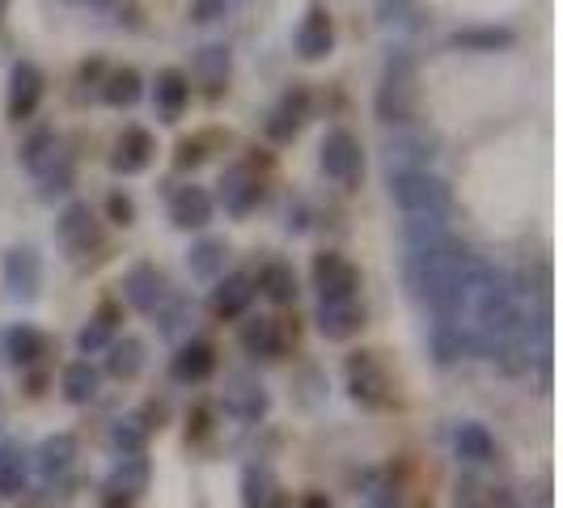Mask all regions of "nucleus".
Here are the masks:
<instances>
[{"label": "nucleus", "mask_w": 563, "mask_h": 508, "mask_svg": "<svg viewBox=\"0 0 563 508\" xmlns=\"http://www.w3.org/2000/svg\"><path fill=\"white\" fill-rule=\"evenodd\" d=\"M297 508H331V500H327V496H306Z\"/></svg>", "instance_id": "47"}, {"label": "nucleus", "mask_w": 563, "mask_h": 508, "mask_svg": "<svg viewBox=\"0 0 563 508\" xmlns=\"http://www.w3.org/2000/svg\"><path fill=\"white\" fill-rule=\"evenodd\" d=\"M347 395L356 398L361 407H373V411L390 407L395 377H390V368L382 365L377 352H352L347 356Z\"/></svg>", "instance_id": "4"}, {"label": "nucleus", "mask_w": 563, "mask_h": 508, "mask_svg": "<svg viewBox=\"0 0 563 508\" xmlns=\"http://www.w3.org/2000/svg\"><path fill=\"white\" fill-rule=\"evenodd\" d=\"M153 153H157L153 132H144V128H123V136L114 141L111 169L114 174H123V178H128V174H141V169H148Z\"/></svg>", "instance_id": "15"}, {"label": "nucleus", "mask_w": 563, "mask_h": 508, "mask_svg": "<svg viewBox=\"0 0 563 508\" xmlns=\"http://www.w3.org/2000/svg\"><path fill=\"white\" fill-rule=\"evenodd\" d=\"M390 196L407 217H445L450 212V183L437 178L432 169H407V174H386Z\"/></svg>", "instance_id": "3"}, {"label": "nucleus", "mask_w": 563, "mask_h": 508, "mask_svg": "<svg viewBox=\"0 0 563 508\" xmlns=\"http://www.w3.org/2000/svg\"><path fill=\"white\" fill-rule=\"evenodd\" d=\"M38 102H43V73H38L30 59H18V64L9 68L4 114H9L13 123H22V119H30V114L38 111Z\"/></svg>", "instance_id": "8"}, {"label": "nucleus", "mask_w": 563, "mask_h": 508, "mask_svg": "<svg viewBox=\"0 0 563 508\" xmlns=\"http://www.w3.org/2000/svg\"><path fill=\"white\" fill-rule=\"evenodd\" d=\"M4 13H9V0H0V22H4Z\"/></svg>", "instance_id": "49"}, {"label": "nucleus", "mask_w": 563, "mask_h": 508, "mask_svg": "<svg viewBox=\"0 0 563 508\" xmlns=\"http://www.w3.org/2000/svg\"><path fill=\"white\" fill-rule=\"evenodd\" d=\"M212 368H217V347H212L208 339H191V343H183V347L174 352V361H169L174 382H183V386H199V382H208V377H212Z\"/></svg>", "instance_id": "13"}, {"label": "nucleus", "mask_w": 563, "mask_h": 508, "mask_svg": "<svg viewBox=\"0 0 563 508\" xmlns=\"http://www.w3.org/2000/svg\"><path fill=\"white\" fill-rule=\"evenodd\" d=\"M313 322H318V335L322 339L343 343V339L361 335V327H365V306H361V301H318Z\"/></svg>", "instance_id": "10"}, {"label": "nucleus", "mask_w": 563, "mask_h": 508, "mask_svg": "<svg viewBox=\"0 0 563 508\" xmlns=\"http://www.w3.org/2000/svg\"><path fill=\"white\" fill-rule=\"evenodd\" d=\"M254 276H246V272H233V276H225V280L212 288V313L217 318H242V313L251 310L254 301Z\"/></svg>", "instance_id": "18"}, {"label": "nucleus", "mask_w": 563, "mask_h": 508, "mask_svg": "<svg viewBox=\"0 0 563 508\" xmlns=\"http://www.w3.org/2000/svg\"><path fill=\"white\" fill-rule=\"evenodd\" d=\"M114 318H119V310H114V301H107V306L98 310V318H89V327H85L81 335H77V347H81L85 356H93V352H102V347L111 343Z\"/></svg>", "instance_id": "39"}, {"label": "nucleus", "mask_w": 563, "mask_h": 508, "mask_svg": "<svg viewBox=\"0 0 563 508\" xmlns=\"http://www.w3.org/2000/svg\"><path fill=\"white\" fill-rule=\"evenodd\" d=\"M306 114H310V93H306V89H292V93H284L280 107L267 114V141L288 144L292 136H297V132H301Z\"/></svg>", "instance_id": "17"}, {"label": "nucleus", "mask_w": 563, "mask_h": 508, "mask_svg": "<svg viewBox=\"0 0 563 508\" xmlns=\"http://www.w3.org/2000/svg\"><path fill=\"white\" fill-rule=\"evenodd\" d=\"M144 352H148L144 339H136V335L114 339V343H107V373L119 377V382H132L144 368Z\"/></svg>", "instance_id": "27"}, {"label": "nucleus", "mask_w": 563, "mask_h": 508, "mask_svg": "<svg viewBox=\"0 0 563 508\" xmlns=\"http://www.w3.org/2000/svg\"><path fill=\"white\" fill-rule=\"evenodd\" d=\"M107 217H111L114 225H136V203L123 196V191H111V199H107Z\"/></svg>", "instance_id": "42"}, {"label": "nucleus", "mask_w": 563, "mask_h": 508, "mask_svg": "<svg viewBox=\"0 0 563 508\" xmlns=\"http://www.w3.org/2000/svg\"><path fill=\"white\" fill-rule=\"evenodd\" d=\"M242 347L258 356V361H276L284 356V331L276 318H251L246 327H242Z\"/></svg>", "instance_id": "25"}, {"label": "nucleus", "mask_w": 563, "mask_h": 508, "mask_svg": "<svg viewBox=\"0 0 563 508\" xmlns=\"http://www.w3.org/2000/svg\"><path fill=\"white\" fill-rule=\"evenodd\" d=\"M254 288L272 301V306H292L297 301V272L288 267V263H267L263 272H258V280H254Z\"/></svg>", "instance_id": "28"}, {"label": "nucleus", "mask_w": 563, "mask_h": 508, "mask_svg": "<svg viewBox=\"0 0 563 508\" xmlns=\"http://www.w3.org/2000/svg\"><path fill=\"white\" fill-rule=\"evenodd\" d=\"M4 352H9V361H13L18 368L38 365V361L47 356V335L34 331V327H26V322H18V327L4 335Z\"/></svg>", "instance_id": "26"}, {"label": "nucleus", "mask_w": 563, "mask_h": 508, "mask_svg": "<svg viewBox=\"0 0 563 508\" xmlns=\"http://www.w3.org/2000/svg\"><path fill=\"white\" fill-rule=\"evenodd\" d=\"M148 479H153L148 457H144V453H123V457L114 462V471L107 475V492L132 500V496H141L144 487H148Z\"/></svg>", "instance_id": "23"}, {"label": "nucleus", "mask_w": 563, "mask_h": 508, "mask_svg": "<svg viewBox=\"0 0 563 508\" xmlns=\"http://www.w3.org/2000/svg\"><path fill=\"white\" fill-rule=\"evenodd\" d=\"M144 93V81L136 68H114L107 85H102V98L111 102V107H136Z\"/></svg>", "instance_id": "37"}, {"label": "nucleus", "mask_w": 563, "mask_h": 508, "mask_svg": "<svg viewBox=\"0 0 563 508\" xmlns=\"http://www.w3.org/2000/svg\"><path fill=\"white\" fill-rule=\"evenodd\" d=\"M453 508H487V492H479L475 483H466V487H457Z\"/></svg>", "instance_id": "46"}, {"label": "nucleus", "mask_w": 563, "mask_h": 508, "mask_svg": "<svg viewBox=\"0 0 563 508\" xmlns=\"http://www.w3.org/2000/svg\"><path fill=\"white\" fill-rule=\"evenodd\" d=\"M162 297H166V280H162V272H157L153 263H136V267L123 276V301H128L132 310L153 313L162 306Z\"/></svg>", "instance_id": "16"}, {"label": "nucleus", "mask_w": 563, "mask_h": 508, "mask_svg": "<svg viewBox=\"0 0 563 508\" xmlns=\"http://www.w3.org/2000/svg\"><path fill=\"white\" fill-rule=\"evenodd\" d=\"M38 183H43V199L68 196V191H73V162H68V157H59L56 166L47 169V174H43Z\"/></svg>", "instance_id": "41"}, {"label": "nucleus", "mask_w": 563, "mask_h": 508, "mask_svg": "<svg viewBox=\"0 0 563 508\" xmlns=\"http://www.w3.org/2000/svg\"><path fill=\"white\" fill-rule=\"evenodd\" d=\"M225 407L246 423L263 420V416H267V390H263L258 382H238L225 395Z\"/></svg>", "instance_id": "34"}, {"label": "nucleus", "mask_w": 563, "mask_h": 508, "mask_svg": "<svg viewBox=\"0 0 563 508\" xmlns=\"http://www.w3.org/2000/svg\"><path fill=\"white\" fill-rule=\"evenodd\" d=\"M73 462H77V437L73 432H56V437H47L38 453H34V466H38V475L47 483L64 479L68 471H73Z\"/></svg>", "instance_id": "19"}, {"label": "nucleus", "mask_w": 563, "mask_h": 508, "mask_svg": "<svg viewBox=\"0 0 563 508\" xmlns=\"http://www.w3.org/2000/svg\"><path fill=\"white\" fill-rule=\"evenodd\" d=\"M144 441H148V423L141 416H128V420H119L111 428V445L119 453H141Z\"/></svg>", "instance_id": "40"}, {"label": "nucleus", "mask_w": 563, "mask_h": 508, "mask_svg": "<svg viewBox=\"0 0 563 508\" xmlns=\"http://www.w3.org/2000/svg\"><path fill=\"white\" fill-rule=\"evenodd\" d=\"M313 288L322 301H356L361 292V272L343 258V254L327 251L313 258Z\"/></svg>", "instance_id": "7"}, {"label": "nucleus", "mask_w": 563, "mask_h": 508, "mask_svg": "<svg viewBox=\"0 0 563 508\" xmlns=\"http://www.w3.org/2000/svg\"><path fill=\"white\" fill-rule=\"evenodd\" d=\"M365 508H395V505H390V500H382V496H377V500H368Z\"/></svg>", "instance_id": "48"}, {"label": "nucleus", "mask_w": 563, "mask_h": 508, "mask_svg": "<svg viewBox=\"0 0 563 508\" xmlns=\"http://www.w3.org/2000/svg\"><path fill=\"white\" fill-rule=\"evenodd\" d=\"M203 162H208L203 141H178V148H174V166H178V169H199Z\"/></svg>", "instance_id": "43"}, {"label": "nucleus", "mask_w": 563, "mask_h": 508, "mask_svg": "<svg viewBox=\"0 0 563 508\" xmlns=\"http://www.w3.org/2000/svg\"><path fill=\"white\" fill-rule=\"evenodd\" d=\"M437 157V141L428 132H411V128H395V136L382 141V162L386 174H407V169H428Z\"/></svg>", "instance_id": "5"}, {"label": "nucleus", "mask_w": 563, "mask_h": 508, "mask_svg": "<svg viewBox=\"0 0 563 508\" xmlns=\"http://www.w3.org/2000/svg\"><path fill=\"white\" fill-rule=\"evenodd\" d=\"M56 238L64 251L85 254L89 246H98V221L89 212V203H68L56 221Z\"/></svg>", "instance_id": "14"}, {"label": "nucleus", "mask_w": 563, "mask_h": 508, "mask_svg": "<svg viewBox=\"0 0 563 508\" xmlns=\"http://www.w3.org/2000/svg\"><path fill=\"white\" fill-rule=\"evenodd\" d=\"M411 111H416V59L407 52H390L382 81H377V119L407 128Z\"/></svg>", "instance_id": "2"}, {"label": "nucleus", "mask_w": 563, "mask_h": 508, "mask_svg": "<svg viewBox=\"0 0 563 508\" xmlns=\"http://www.w3.org/2000/svg\"><path fill=\"white\" fill-rule=\"evenodd\" d=\"M153 93H157V111L166 114V123H174L178 114L187 111V102H191V77L183 68H162Z\"/></svg>", "instance_id": "24"}, {"label": "nucleus", "mask_w": 563, "mask_h": 508, "mask_svg": "<svg viewBox=\"0 0 563 508\" xmlns=\"http://www.w3.org/2000/svg\"><path fill=\"white\" fill-rule=\"evenodd\" d=\"M512 43H517V34L508 26H471V30H453L450 34L453 52H479V56L508 52Z\"/></svg>", "instance_id": "22"}, {"label": "nucleus", "mask_w": 563, "mask_h": 508, "mask_svg": "<svg viewBox=\"0 0 563 508\" xmlns=\"http://www.w3.org/2000/svg\"><path fill=\"white\" fill-rule=\"evenodd\" d=\"M30 483V453L22 445H0V496H26Z\"/></svg>", "instance_id": "29"}, {"label": "nucleus", "mask_w": 563, "mask_h": 508, "mask_svg": "<svg viewBox=\"0 0 563 508\" xmlns=\"http://www.w3.org/2000/svg\"><path fill=\"white\" fill-rule=\"evenodd\" d=\"M59 157H64V153H59L56 132H34V136L26 141V148H22V166H26L30 174H38V178L56 166Z\"/></svg>", "instance_id": "36"}, {"label": "nucleus", "mask_w": 563, "mask_h": 508, "mask_svg": "<svg viewBox=\"0 0 563 508\" xmlns=\"http://www.w3.org/2000/svg\"><path fill=\"white\" fill-rule=\"evenodd\" d=\"M217 187H221V203H225L229 217H251L263 199V183L246 166H229Z\"/></svg>", "instance_id": "11"}, {"label": "nucleus", "mask_w": 563, "mask_h": 508, "mask_svg": "<svg viewBox=\"0 0 563 508\" xmlns=\"http://www.w3.org/2000/svg\"><path fill=\"white\" fill-rule=\"evenodd\" d=\"M471 352V322L466 318H437L432 322V356L441 365H453Z\"/></svg>", "instance_id": "21"}, {"label": "nucleus", "mask_w": 563, "mask_h": 508, "mask_svg": "<svg viewBox=\"0 0 563 508\" xmlns=\"http://www.w3.org/2000/svg\"><path fill=\"white\" fill-rule=\"evenodd\" d=\"M196 77L208 85V93H221V85L229 81V47H221V43H208V47H199Z\"/></svg>", "instance_id": "35"}, {"label": "nucleus", "mask_w": 563, "mask_h": 508, "mask_svg": "<svg viewBox=\"0 0 563 508\" xmlns=\"http://www.w3.org/2000/svg\"><path fill=\"white\" fill-rule=\"evenodd\" d=\"M453 450L462 462H471V466H483V462H492L496 457V441H492V432L483 428V423H462L457 428V437H453Z\"/></svg>", "instance_id": "32"}, {"label": "nucleus", "mask_w": 563, "mask_h": 508, "mask_svg": "<svg viewBox=\"0 0 563 508\" xmlns=\"http://www.w3.org/2000/svg\"><path fill=\"white\" fill-rule=\"evenodd\" d=\"M4 288L13 301H34L43 288V263L34 246H13L4 251Z\"/></svg>", "instance_id": "9"}, {"label": "nucleus", "mask_w": 563, "mask_h": 508, "mask_svg": "<svg viewBox=\"0 0 563 508\" xmlns=\"http://www.w3.org/2000/svg\"><path fill=\"white\" fill-rule=\"evenodd\" d=\"M98 386H102V373L89 365V361H73V365L64 368V377H59L64 398H68V402H77V407L93 402V398H98Z\"/></svg>", "instance_id": "31"}, {"label": "nucleus", "mask_w": 563, "mask_h": 508, "mask_svg": "<svg viewBox=\"0 0 563 508\" xmlns=\"http://www.w3.org/2000/svg\"><path fill=\"white\" fill-rule=\"evenodd\" d=\"M229 0H196L191 4V18H196L199 26H208V22H217V18H225Z\"/></svg>", "instance_id": "44"}, {"label": "nucleus", "mask_w": 563, "mask_h": 508, "mask_svg": "<svg viewBox=\"0 0 563 508\" xmlns=\"http://www.w3.org/2000/svg\"><path fill=\"white\" fill-rule=\"evenodd\" d=\"M382 22H411V0H377Z\"/></svg>", "instance_id": "45"}, {"label": "nucleus", "mask_w": 563, "mask_h": 508, "mask_svg": "<svg viewBox=\"0 0 563 508\" xmlns=\"http://www.w3.org/2000/svg\"><path fill=\"white\" fill-rule=\"evenodd\" d=\"M322 174L343 183V187H356L361 183V174H365V148H361V141L352 132H343V128L327 132V141H322Z\"/></svg>", "instance_id": "6"}, {"label": "nucleus", "mask_w": 563, "mask_h": 508, "mask_svg": "<svg viewBox=\"0 0 563 508\" xmlns=\"http://www.w3.org/2000/svg\"><path fill=\"white\" fill-rule=\"evenodd\" d=\"M225 258H229L225 238H203L187 254V267H191V276H199V280H217L225 272Z\"/></svg>", "instance_id": "33"}, {"label": "nucleus", "mask_w": 563, "mask_h": 508, "mask_svg": "<svg viewBox=\"0 0 563 508\" xmlns=\"http://www.w3.org/2000/svg\"><path fill=\"white\" fill-rule=\"evenodd\" d=\"M242 508H280V483L267 466H246V475H242Z\"/></svg>", "instance_id": "30"}, {"label": "nucleus", "mask_w": 563, "mask_h": 508, "mask_svg": "<svg viewBox=\"0 0 563 508\" xmlns=\"http://www.w3.org/2000/svg\"><path fill=\"white\" fill-rule=\"evenodd\" d=\"M331 52H335V22L322 4H313L306 22L297 26V56L313 64V59H327Z\"/></svg>", "instance_id": "12"}, {"label": "nucleus", "mask_w": 563, "mask_h": 508, "mask_svg": "<svg viewBox=\"0 0 563 508\" xmlns=\"http://www.w3.org/2000/svg\"><path fill=\"white\" fill-rule=\"evenodd\" d=\"M483 267L487 263H479L457 238H450L432 251L407 254V288L437 318H466L471 313V292L479 284Z\"/></svg>", "instance_id": "1"}, {"label": "nucleus", "mask_w": 563, "mask_h": 508, "mask_svg": "<svg viewBox=\"0 0 563 508\" xmlns=\"http://www.w3.org/2000/svg\"><path fill=\"white\" fill-rule=\"evenodd\" d=\"M169 221L174 229H203L212 221V196L203 187H178L169 196Z\"/></svg>", "instance_id": "20"}, {"label": "nucleus", "mask_w": 563, "mask_h": 508, "mask_svg": "<svg viewBox=\"0 0 563 508\" xmlns=\"http://www.w3.org/2000/svg\"><path fill=\"white\" fill-rule=\"evenodd\" d=\"M453 233L445 225V217H411L407 221V246L411 251H432V246H441V242H450Z\"/></svg>", "instance_id": "38"}]
</instances>
